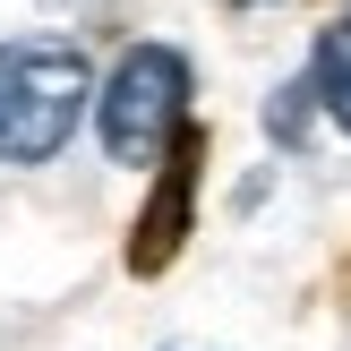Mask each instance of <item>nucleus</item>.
I'll return each mask as SVG.
<instances>
[{
    "label": "nucleus",
    "mask_w": 351,
    "mask_h": 351,
    "mask_svg": "<svg viewBox=\"0 0 351 351\" xmlns=\"http://www.w3.org/2000/svg\"><path fill=\"white\" fill-rule=\"evenodd\" d=\"M308 103H317V86H283V95H274V112H266V129L283 137V146H300V129H308Z\"/></svg>",
    "instance_id": "39448f33"
},
{
    "label": "nucleus",
    "mask_w": 351,
    "mask_h": 351,
    "mask_svg": "<svg viewBox=\"0 0 351 351\" xmlns=\"http://www.w3.org/2000/svg\"><path fill=\"white\" fill-rule=\"evenodd\" d=\"M163 197L146 206V240H137V266H163L171 257V240L189 232V189H197V137H171V154L163 163Z\"/></svg>",
    "instance_id": "7ed1b4c3"
},
{
    "label": "nucleus",
    "mask_w": 351,
    "mask_h": 351,
    "mask_svg": "<svg viewBox=\"0 0 351 351\" xmlns=\"http://www.w3.org/2000/svg\"><path fill=\"white\" fill-rule=\"evenodd\" d=\"M189 120V60L171 43H129L112 69V86L95 95V129H103V154L129 171H154L171 154Z\"/></svg>",
    "instance_id": "f03ea898"
},
{
    "label": "nucleus",
    "mask_w": 351,
    "mask_h": 351,
    "mask_svg": "<svg viewBox=\"0 0 351 351\" xmlns=\"http://www.w3.org/2000/svg\"><path fill=\"white\" fill-rule=\"evenodd\" d=\"M95 69L77 43H0V163H51L86 120Z\"/></svg>",
    "instance_id": "f257e3e1"
},
{
    "label": "nucleus",
    "mask_w": 351,
    "mask_h": 351,
    "mask_svg": "<svg viewBox=\"0 0 351 351\" xmlns=\"http://www.w3.org/2000/svg\"><path fill=\"white\" fill-rule=\"evenodd\" d=\"M308 86H317L326 120H335V129H351V17L317 34V51H308Z\"/></svg>",
    "instance_id": "20e7f679"
}]
</instances>
